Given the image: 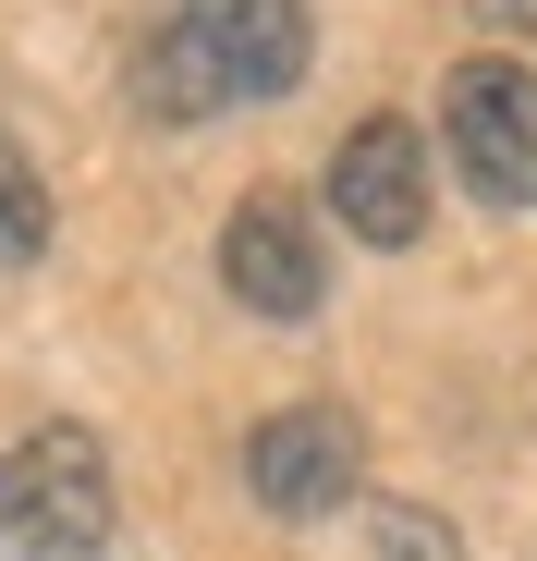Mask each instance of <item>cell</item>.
<instances>
[{
    "label": "cell",
    "mask_w": 537,
    "mask_h": 561,
    "mask_svg": "<svg viewBox=\"0 0 537 561\" xmlns=\"http://www.w3.org/2000/svg\"><path fill=\"white\" fill-rule=\"evenodd\" d=\"M306 0H184L147 49H135V111L147 123H208V111H256L306 85Z\"/></svg>",
    "instance_id": "cell-1"
},
{
    "label": "cell",
    "mask_w": 537,
    "mask_h": 561,
    "mask_svg": "<svg viewBox=\"0 0 537 561\" xmlns=\"http://www.w3.org/2000/svg\"><path fill=\"white\" fill-rule=\"evenodd\" d=\"M111 451L99 427H25L0 451V561H99L111 549Z\"/></svg>",
    "instance_id": "cell-2"
},
{
    "label": "cell",
    "mask_w": 537,
    "mask_h": 561,
    "mask_svg": "<svg viewBox=\"0 0 537 561\" xmlns=\"http://www.w3.org/2000/svg\"><path fill=\"white\" fill-rule=\"evenodd\" d=\"M439 135L477 208H537V73L525 61H465L439 85Z\"/></svg>",
    "instance_id": "cell-3"
},
{
    "label": "cell",
    "mask_w": 537,
    "mask_h": 561,
    "mask_svg": "<svg viewBox=\"0 0 537 561\" xmlns=\"http://www.w3.org/2000/svg\"><path fill=\"white\" fill-rule=\"evenodd\" d=\"M354 477H367V439H354L342 403H282L256 439H244V489L282 513V525H318L354 501Z\"/></svg>",
    "instance_id": "cell-4"
},
{
    "label": "cell",
    "mask_w": 537,
    "mask_h": 561,
    "mask_svg": "<svg viewBox=\"0 0 537 561\" xmlns=\"http://www.w3.org/2000/svg\"><path fill=\"white\" fill-rule=\"evenodd\" d=\"M330 208H342L354 244H415V232H427V135H415L403 111L354 123L342 159H330Z\"/></svg>",
    "instance_id": "cell-5"
},
{
    "label": "cell",
    "mask_w": 537,
    "mask_h": 561,
    "mask_svg": "<svg viewBox=\"0 0 537 561\" xmlns=\"http://www.w3.org/2000/svg\"><path fill=\"white\" fill-rule=\"evenodd\" d=\"M220 280H232V306H256V318H318L330 244H318V220L294 196H244L232 232H220Z\"/></svg>",
    "instance_id": "cell-6"
},
{
    "label": "cell",
    "mask_w": 537,
    "mask_h": 561,
    "mask_svg": "<svg viewBox=\"0 0 537 561\" xmlns=\"http://www.w3.org/2000/svg\"><path fill=\"white\" fill-rule=\"evenodd\" d=\"M49 244V183H37V159L0 135V268H25Z\"/></svg>",
    "instance_id": "cell-7"
},
{
    "label": "cell",
    "mask_w": 537,
    "mask_h": 561,
    "mask_svg": "<svg viewBox=\"0 0 537 561\" xmlns=\"http://www.w3.org/2000/svg\"><path fill=\"white\" fill-rule=\"evenodd\" d=\"M367 549H379V561H465V537L439 525L427 501H379V525H367Z\"/></svg>",
    "instance_id": "cell-8"
},
{
    "label": "cell",
    "mask_w": 537,
    "mask_h": 561,
    "mask_svg": "<svg viewBox=\"0 0 537 561\" xmlns=\"http://www.w3.org/2000/svg\"><path fill=\"white\" fill-rule=\"evenodd\" d=\"M477 25H501V37H537V0H465Z\"/></svg>",
    "instance_id": "cell-9"
}]
</instances>
